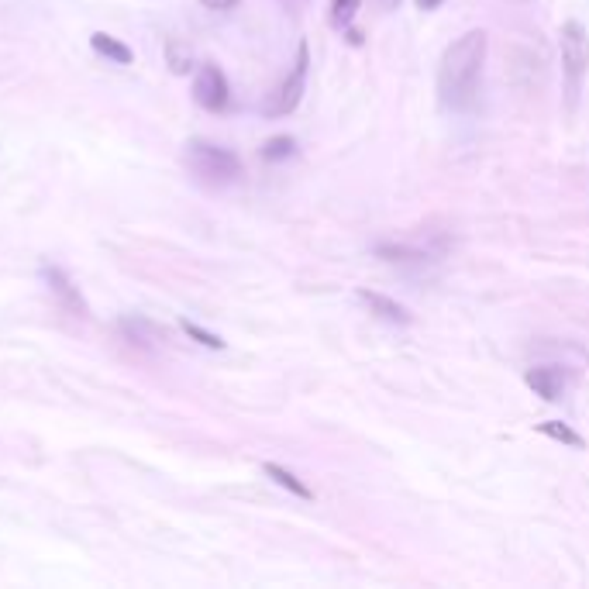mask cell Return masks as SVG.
Returning <instances> with one entry per match:
<instances>
[{
  "label": "cell",
  "instance_id": "cell-1",
  "mask_svg": "<svg viewBox=\"0 0 589 589\" xmlns=\"http://www.w3.org/2000/svg\"><path fill=\"white\" fill-rule=\"evenodd\" d=\"M486 52H490V35L483 28L465 31L445 49L438 62V100L448 111H469L479 97L483 83Z\"/></svg>",
  "mask_w": 589,
  "mask_h": 589
},
{
  "label": "cell",
  "instance_id": "cell-2",
  "mask_svg": "<svg viewBox=\"0 0 589 589\" xmlns=\"http://www.w3.org/2000/svg\"><path fill=\"white\" fill-rule=\"evenodd\" d=\"M186 166L204 186H231L242 176V159L224 145L204 142V138H193L186 145Z\"/></svg>",
  "mask_w": 589,
  "mask_h": 589
},
{
  "label": "cell",
  "instance_id": "cell-3",
  "mask_svg": "<svg viewBox=\"0 0 589 589\" xmlns=\"http://www.w3.org/2000/svg\"><path fill=\"white\" fill-rule=\"evenodd\" d=\"M558 45H562V73H565V93L569 104L583 93V80L589 73V31L579 21H565L558 31Z\"/></svg>",
  "mask_w": 589,
  "mask_h": 589
},
{
  "label": "cell",
  "instance_id": "cell-4",
  "mask_svg": "<svg viewBox=\"0 0 589 589\" xmlns=\"http://www.w3.org/2000/svg\"><path fill=\"white\" fill-rule=\"evenodd\" d=\"M307 66H310V49H307V42H300L293 69L286 73V80L269 93L266 104H262V114H266V118H283V114L297 111L300 97H304V87H307Z\"/></svg>",
  "mask_w": 589,
  "mask_h": 589
},
{
  "label": "cell",
  "instance_id": "cell-5",
  "mask_svg": "<svg viewBox=\"0 0 589 589\" xmlns=\"http://www.w3.org/2000/svg\"><path fill=\"white\" fill-rule=\"evenodd\" d=\"M193 100H197V104L211 114H221L224 107L231 104L228 76H224L214 62H204V66L197 69V80H193Z\"/></svg>",
  "mask_w": 589,
  "mask_h": 589
},
{
  "label": "cell",
  "instance_id": "cell-6",
  "mask_svg": "<svg viewBox=\"0 0 589 589\" xmlns=\"http://www.w3.org/2000/svg\"><path fill=\"white\" fill-rule=\"evenodd\" d=\"M42 279H45V286H49L52 297L59 300L62 310H69V314H76V317H87V300L80 297V286H73V279L62 273V269L45 266Z\"/></svg>",
  "mask_w": 589,
  "mask_h": 589
},
{
  "label": "cell",
  "instance_id": "cell-7",
  "mask_svg": "<svg viewBox=\"0 0 589 589\" xmlns=\"http://www.w3.org/2000/svg\"><path fill=\"white\" fill-rule=\"evenodd\" d=\"M524 379H527V386L548 403L562 400L565 386H569V376H565L562 366H534V369H527Z\"/></svg>",
  "mask_w": 589,
  "mask_h": 589
},
{
  "label": "cell",
  "instance_id": "cell-8",
  "mask_svg": "<svg viewBox=\"0 0 589 589\" xmlns=\"http://www.w3.org/2000/svg\"><path fill=\"white\" fill-rule=\"evenodd\" d=\"M355 297H359V304H366L369 314L379 317V321H386V324H410V314H407V310H403V307L397 304V300L383 297V293H376V290H359Z\"/></svg>",
  "mask_w": 589,
  "mask_h": 589
},
{
  "label": "cell",
  "instance_id": "cell-9",
  "mask_svg": "<svg viewBox=\"0 0 589 589\" xmlns=\"http://www.w3.org/2000/svg\"><path fill=\"white\" fill-rule=\"evenodd\" d=\"M90 45H93V52H97V56L118 62V66H128V62L135 59V56H131L128 45L118 42L114 35H107V31H93V35H90Z\"/></svg>",
  "mask_w": 589,
  "mask_h": 589
},
{
  "label": "cell",
  "instance_id": "cell-10",
  "mask_svg": "<svg viewBox=\"0 0 589 589\" xmlns=\"http://www.w3.org/2000/svg\"><path fill=\"white\" fill-rule=\"evenodd\" d=\"M166 62L176 76H186L193 69V49L183 42V38H166Z\"/></svg>",
  "mask_w": 589,
  "mask_h": 589
},
{
  "label": "cell",
  "instance_id": "cell-11",
  "mask_svg": "<svg viewBox=\"0 0 589 589\" xmlns=\"http://www.w3.org/2000/svg\"><path fill=\"white\" fill-rule=\"evenodd\" d=\"M262 469H266V476L273 479L276 486H283V490H290L293 496H300V500H314V493H310L307 486L300 483V479L293 476L290 469H283V465H276V462H266V465H262Z\"/></svg>",
  "mask_w": 589,
  "mask_h": 589
},
{
  "label": "cell",
  "instance_id": "cell-12",
  "mask_svg": "<svg viewBox=\"0 0 589 589\" xmlns=\"http://www.w3.org/2000/svg\"><path fill=\"white\" fill-rule=\"evenodd\" d=\"M538 431L548 434V438H555V441H562V445H569V448H583L586 445L583 434H576L569 424H562V421H545V424H538Z\"/></svg>",
  "mask_w": 589,
  "mask_h": 589
},
{
  "label": "cell",
  "instance_id": "cell-13",
  "mask_svg": "<svg viewBox=\"0 0 589 589\" xmlns=\"http://www.w3.org/2000/svg\"><path fill=\"white\" fill-rule=\"evenodd\" d=\"M293 149H297V142H293L290 135H276V138H269V142L262 145V159H266V162H283V159H290Z\"/></svg>",
  "mask_w": 589,
  "mask_h": 589
},
{
  "label": "cell",
  "instance_id": "cell-14",
  "mask_svg": "<svg viewBox=\"0 0 589 589\" xmlns=\"http://www.w3.org/2000/svg\"><path fill=\"white\" fill-rule=\"evenodd\" d=\"M376 255H383L386 262H424L428 259V252H421V248H407V245H379Z\"/></svg>",
  "mask_w": 589,
  "mask_h": 589
},
{
  "label": "cell",
  "instance_id": "cell-15",
  "mask_svg": "<svg viewBox=\"0 0 589 589\" xmlns=\"http://www.w3.org/2000/svg\"><path fill=\"white\" fill-rule=\"evenodd\" d=\"M362 0H331V25L335 28H348L359 14Z\"/></svg>",
  "mask_w": 589,
  "mask_h": 589
},
{
  "label": "cell",
  "instance_id": "cell-16",
  "mask_svg": "<svg viewBox=\"0 0 589 589\" xmlns=\"http://www.w3.org/2000/svg\"><path fill=\"white\" fill-rule=\"evenodd\" d=\"M183 331H186L190 338H197L200 345H207V348H224L221 338L211 335V331H204V328H197V324H190V321H183Z\"/></svg>",
  "mask_w": 589,
  "mask_h": 589
},
{
  "label": "cell",
  "instance_id": "cell-17",
  "mask_svg": "<svg viewBox=\"0 0 589 589\" xmlns=\"http://www.w3.org/2000/svg\"><path fill=\"white\" fill-rule=\"evenodd\" d=\"M204 7H211V11H231V7L238 4V0H200Z\"/></svg>",
  "mask_w": 589,
  "mask_h": 589
},
{
  "label": "cell",
  "instance_id": "cell-18",
  "mask_svg": "<svg viewBox=\"0 0 589 589\" xmlns=\"http://www.w3.org/2000/svg\"><path fill=\"white\" fill-rule=\"evenodd\" d=\"M438 4H441V0H417V7H421V11H434Z\"/></svg>",
  "mask_w": 589,
  "mask_h": 589
},
{
  "label": "cell",
  "instance_id": "cell-19",
  "mask_svg": "<svg viewBox=\"0 0 589 589\" xmlns=\"http://www.w3.org/2000/svg\"><path fill=\"white\" fill-rule=\"evenodd\" d=\"M383 7H386V11H397V7H400V0H383Z\"/></svg>",
  "mask_w": 589,
  "mask_h": 589
}]
</instances>
